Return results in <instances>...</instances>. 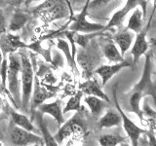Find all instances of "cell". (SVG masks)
I'll return each mask as SVG.
<instances>
[{
    "instance_id": "obj_13",
    "label": "cell",
    "mask_w": 156,
    "mask_h": 146,
    "mask_svg": "<svg viewBox=\"0 0 156 146\" xmlns=\"http://www.w3.org/2000/svg\"><path fill=\"white\" fill-rule=\"evenodd\" d=\"M38 111L41 114H48L52 116L58 125H62L65 123L61 100L57 99L56 101L50 102V103H42L38 106Z\"/></svg>"
},
{
    "instance_id": "obj_19",
    "label": "cell",
    "mask_w": 156,
    "mask_h": 146,
    "mask_svg": "<svg viewBox=\"0 0 156 146\" xmlns=\"http://www.w3.org/2000/svg\"><path fill=\"white\" fill-rule=\"evenodd\" d=\"M28 21H29L28 14L17 10V11H15L11 19H10L8 30L10 32H17L19 30H21V29L27 23Z\"/></svg>"
},
{
    "instance_id": "obj_21",
    "label": "cell",
    "mask_w": 156,
    "mask_h": 146,
    "mask_svg": "<svg viewBox=\"0 0 156 146\" xmlns=\"http://www.w3.org/2000/svg\"><path fill=\"white\" fill-rule=\"evenodd\" d=\"M102 53H104V56L106 57V60L109 61L110 62L117 63L125 61L124 57L121 55L118 47L113 42L105 44L104 46V49H102Z\"/></svg>"
},
{
    "instance_id": "obj_39",
    "label": "cell",
    "mask_w": 156,
    "mask_h": 146,
    "mask_svg": "<svg viewBox=\"0 0 156 146\" xmlns=\"http://www.w3.org/2000/svg\"><path fill=\"white\" fill-rule=\"evenodd\" d=\"M154 134H155V136H156V129H154Z\"/></svg>"
},
{
    "instance_id": "obj_15",
    "label": "cell",
    "mask_w": 156,
    "mask_h": 146,
    "mask_svg": "<svg viewBox=\"0 0 156 146\" xmlns=\"http://www.w3.org/2000/svg\"><path fill=\"white\" fill-rule=\"evenodd\" d=\"M135 36H136L135 33L128 30V29H124L123 31L118 32L114 36L113 38L114 44L118 47L121 55L123 57L132 47V44H133L135 40Z\"/></svg>"
},
{
    "instance_id": "obj_16",
    "label": "cell",
    "mask_w": 156,
    "mask_h": 146,
    "mask_svg": "<svg viewBox=\"0 0 156 146\" xmlns=\"http://www.w3.org/2000/svg\"><path fill=\"white\" fill-rule=\"evenodd\" d=\"M43 114H41L40 112H36L34 114L33 117H36V122L39 127V130L42 134V139H43V144L45 146H58V143L57 142V140L54 137V135L50 133V130L47 128L46 123L44 122L43 119Z\"/></svg>"
},
{
    "instance_id": "obj_40",
    "label": "cell",
    "mask_w": 156,
    "mask_h": 146,
    "mask_svg": "<svg viewBox=\"0 0 156 146\" xmlns=\"http://www.w3.org/2000/svg\"><path fill=\"white\" fill-rule=\"evenodd\" d=\"M0 146H3V143L2 142H0Z\"/></svg>"
},
{
    "instance_id": "obj_14",
    "label": "cell",
    "mask_w": 156,
    "mask_h": 146,
    "mask_svg": "<svg viewBox=\"0 0 156 146\" xmlns=\"http://www.w3.org/2000/svg\"><path fill=\"white\" fill-rule=\"evenodd\" d=\"M79 90L83 92V95L86 96H94L100 97L102 100L109 102V97L102 91L101 87L99 85V83L96 79H88L85 82H83L79 86Z\"/></svg>"
},
{
    "instance_id": "obj_25",
    "label": "cell",
    "mask_w": 156,
    "mask_h": 146,
    "mask_svg": "<svg viewBox=\"0 0 156 146\" xmlns=\"http://www.w3.org/2000/svg\"><path fill=\"white\" fill-rule=\"evenodd\" d=\"M27 48L29 49V50L39 54V55H41L46 60V61H48V62L52 61V60H51V48L45 49L44 47H42V39H39V40H37L35 42L27 44Z\"/></svg>"
},
{
    "instance_id": "obj_33",
    "label": "cell",
    "mask_w": 156,
    "mask_h": 146,
    "mask_svg": "<svg viewBox=\"0 0 156 146\" xmlns=\"http://www.w3.org/2000/svg\"><path fill=\"white\" fill-rule=\"evenodd\" d=\"M34 1H36V0H24V5H26V6H29V5Z\"/></svg>"
},
{
    "instance_id": "obj_3",
    "label": "cell",
    "mask_w": 156,
    "mask_h": 146,
    "mask_svg": "<svg viewBox=\"0 0 156 146\" xmlns=\"http://www.w3.org/2000/svg\"><path fill=\"white\" fill-rule=\"evenodd\" d=\"M21 87H22V100L21 105L22 108L28 112L29 103H30V99L33 91V84H34V75H33V67L29 57L26 54L21 53Z\"/></svg>"
},
{
    "instance_id": "obj_32",
    "label": "cell",
    "mask_w": 156,
    "mask_h": 146,
    "mask_svg": "<svg viewBox=\"0 0 156 146\" xmlns=\"http://www.w3.org/2000/svg\"><path fill=\"white\" fill-rule=\"evenodd\" d=\"M108 1H109V0H93V1L91 0L90 4H89V8H91V7L99 8V7L102 6V5L106 4Z\"/></svg>"
},
{
    "instance_id": "obj_42",
    "label": "cell",
    "mask_w": 156,
    "mask_h": 146,
    "mask_svg": "<svg viewBox=\"0 0 156 146\" xmlns=\"http://www.w3.org/2000/svg\"><path fill=\"white\" fill-rule=\"evenodd\" d=\"M155 121H156V120H155Z\"/></svg>"
},
{
    "instance_id": "obj_37",
    "label": "cell",
    "mask_w": 156,
    "mask_h": 146,
    "mask_svg": "<svg viewBox=\"0 0 156 146\" xmlns=\"http://www.w3.org/2000/svg\"><path fill=\"white\" fill-rule=\"evenodd\" d=\"M119 146H131L130 144H128V143H125V142H122Z\"/></svg>"
},
{
    "instance_id": "obj_7",
    "label": "cell",
    "mask_w": 156,
    "mask_h": 146,
    "mask_svg": "<svg viewBox=\"0 0 156 146\" xmlns=\"http://www.w3.org/2000/svg\"><path fill=\"white\" fill-rule=\"evenodd\" d=\"M153 16L151 15L149 18V21L147 26H145L144 29H141L139 33H136L135 40L133 43V47L131 50V55L133 57V64H136L138 61L140 60V57L144 56L148 52L149 44L147 41V32L150 27V23L152 21Z\"/></svg>"
},
{
    "instance_id": "obj_31",
    "label": "cell",
    "mask_w": 156,
    "mask_h": 146,
    "mask_svg": "<svg viewBox=\"0 0 156 146\" xmlns=\"http://www.w3.org/2000/svg\"><path fill=\"white\" fill-rule=\"evenodd\" d=\"M146 135H147V145L148 146H156V136L154 134V129H149V130L146 131Z\"/></svg>"
},
{
    "instance_id": "obj_12",
    "label": "cell",
    "mask_w": 156,
    "mask_h": 146,
    "mask_svg": "<svg viewBox=\"0 0 156 146\" xmlns=\"http://www.w3.org/2000/svg\"><path fill=\"white\" fill-rule=\"evenodd\" d=\"M33 86H34V90L32 91L30 103H29V108H30L32 112V116H34V111H35L36 108H38L39 105L44 103V101L46 99L54 96L53 92L47 91L44 87L39 85L37 80H35Z\"/></svg>"
},
{
    "instance_id": "obj_9",
    "label": "cell",
    "mask_w": 156,
    "mask_h": 146,
    "mask_svg": "<svg viewBox=\"0 0 156 146\" xmlns=\"http://www.w3.org/2000/svg\"><path fill=\"white\" fill-rule=\"evenodd\" d=\"M27 44L24 43L21 37L11 32H6L0 37V50H1L4 57L9 54L16 53L19 49L27 48Z\"/></svg>"
},
{
    "instance_id": "obj_34",
    "label": "cell",
    "mask_w": 156,
    "mask_h": 146,
    "mask_svg": "<svg viewBox=\"0 0 156 146\" xmlns=\"http://www.w3.org/2000/svg\"><path fill=\"white\" fill-rule=\"evenodd\" d=\"M156 11V0H153V9H152V13H151V15L153 16V14L155 13Z\"/></svg>"
},
{
    "instance_id": "obj_27",
    "label": "cell",
    "mask_w": 156,
    "mask_h": 146,
    "mask_svg": "<svg viewBox=\"0 0 156 146\" xmlns=\"http://www.w3.org/2000/svg\"><path fill=\"white\" fill-rule=\"evenodd\" d=\"M147 4H148V0H127L123 9L129 14L135 8L140 7L141 9V11H143L144 17L145 18L146 10H147Z\"/></svg>"
},
{
    "instance_id": "obj_30",
    "label": "cell",
    "mask_w": 156,
    "mask_h": 146,
    "mask_svg": "<svg viewBox=\"0 0 156 146\" xmlns=\"http://www.w3.org/2000/svg\"><path fill=\"white\" fill-rule=\"evenodd\" d=\"M7 24H6V19H5L4 13L2 9H0V37H1L4 33L7 32Z\"/></svg>"
},
{
    "instance_id": "obj_22",
    "label": "cell",
    "mask_w": 156,
    "mask_h": 146,
    "mask_svg": "<svg viewBox=\"0 0 156 146\" xmlns=\"http://www.w3.org/2000/svg\"><path fill=\"white\" fill-rule=\"evenodd\" d=\"M84 101L88 105V107H89L92 115L95 117L100 116L105 109V100H102L100 97H97L94 96H86L84 97Z\"/></svg>"
},
{
    "instance_id": "obj_1",
    "label": "cell",
    "mask_w": 156,
    "mask_h": 146,
    "mask_svg": "<svg viewBox=\"0 0 156 146\" xmlns=\"http://www.w3.org/2000/svg\"><path fill=\"white\" fill-rule=\"evenodd\" d=\"M151 52H147L144 55V70L140 80L132 88L129 92V107L130 111L139 117L144 122V113L140 108V102L145 96H151L156 106V79L152 78V61H151Z\"/></svg>"
},
{
    "instance_id": "obj_4",
    "label": "cell",
    "mask_w": 156,
    "mask_h": 146,
    "mask_svg": "<svg viewBox=\"0 0 156 146\" xmlns=\"http://www.w3.org/2000/svg\"><path fill=\"white\" fill-rule=\"evenodd\" d=\"M117 87L115 86L113 89V99H114V104L117 111L119 112V114L121 116V120H122V126H123V129L125 130V133L127 134V136L129 137V139L131 140L132 146H140V136L143 134L146 133V130L141 129L140 127H139L138 125H136L134 123L133 120H131L128 116L125 114V112L123 111V109L121 108V106L118 102V99H117Z\"/></svg>"
},
{
    "instance_id": "obj_11",
    "label": "cell",
    "mask_w": 156,
    "mask_h": 146,
    "mask_svg": "<svg viewBox=\"0 0 156 146\" xmlns=\"http://www.w3.org/2000/svg\"><path fill=\"white\" fill-rule=\"evenodd\" d=\"M78 115L73 116L72 118L67 121L65 125L61 127V129L57 131V134L54 135V137L57 140L58 143H62V141L73 134H80L83 131V128L81 126V122L78 118Z\"/></svg>"
},
{
    "instance_id": "obj_26",
    "label": "cell",
    "mask_w": 156,
    "mask_h": 146,
    "mask_svg": "<svg viewBox=\"0 0 156 146\" xmlns=\"http://www.w3.org/2000/svg\"><path fill=\"white\" fill-rule=\"evenodd\" d=\"M127 15H128V13H127L123 8H121L120 10H118V11H116L113 15H112V17L109 19L108 23H107L106 26H105V30L112 28V27L120 26L121 24L123 23Z\"/></svg>"
},
{
    "instance_id": "obj_18",
    "label": "cell",
    "mask_w": 156,
    "mask_h": 146,
    "mask_svg": "<svg viewBox=\"0 0 156 146\" xmlns=\"http://www.w3.org/2000/svg\"><path fill=\"white\" fill-rule=\"evenodd\" d=\"M122 123L121 116L118 111L108 110L101 117L99 121L100 129H110L113 127L119 126Z\"/></svg>"
},
{
    "instance_id": "obj_28",
    "label": "cell",
    "mask_w": 156,
    "mask_h": 146,
    "mask_svg": "<svg viewBox=\"0 0 156 146\" xmlns=\"http://www.w3.org/2000/svg\"><path fill=\"white\" fill-rule=\"evenodd\" d=\"M124 141V138L114 134H104L99 138L101 146H119Z\"/></svg>"
},
{
    "instance_id": "obj_10",
    "label": "cell",
    "mask_w": 156,
    "mask_h": 146,
    "mask_svg": "<svg viewBox=\"0 0 156 146\" xmlns=\"http://www.w3.org/2000/svg\"><path fill=\"white\" fill-rule=\"evenodd\" d=\"M132 66H133V65L131 64V62L124 61H121V62L113 63V64L101 65L98 68H96L94 72L101 77V85L105 86L115 74H117V73L120 72L122 69H124V68L132 67Z\"/></svg>"
},
{
    "instance_id": "obj_38",
    "label": "cell",
    "mask_w": 156,
    "mask_h": 146,
    "mask_svg": "<svg viewBox=\"0 0 156 146\" xmlns=\"http://www.w3.org/2000/svg\"><path fill=\"white\" fill-rule=\"evenodd\" d=\"M27 146H40V145L37 144V143H34V144H30V145H27Z\"/></svg>"
},
{
    "instance_id": "obj_24",
    "label": "cell",
    "mask_w": 156,
    "mask_h": 146,
    "mask_svg": "<svg viewBox=\"0 0 156 146\" xmlns=\"http://www.w3.org/2000/svg\"><path fill=\"white\" fill-rule=\"evenodd\" d=\"M83 96V92L79 90L76 94H73L68 99L66 105L62 109V113H67L70 111H79L81 109V99Z\"/></svg>"
},
{
    "instance_id": "obj_41",
    "label": "cell",
    "mask_w": 156,
    "mask_h": 146,
    "mask_svg": "<svg viewBox=\"0 0 156 146\" xmlns=\"http://www.w3.org/2000/svg\"><path fill=\"white\" fill-rule=\"evenodd\" d=\"M154 44H156V40H154Z\"/></svg>"
},
{
    "instance_id": "obj_23",
    "label": "cell",
    "mask_w": 156,
    "mask_h": 146,
    "mask_svg": "<svg viewBox=\"0 0 156 146\" xmlns=\"http://www.w3.org/2000/svg\"><path fill=\"white\" fill-rule=\"evenodd\" d=\"M57 48L58 49V50H61L63 53V55H65L66 61H67V63L71 67V69L72 70H77L75 58L72 57V54H71L70 48H69V44H68L65 40V39L58 38V42H57Z\"/></svg>"
},
{
    "instance_id": "obj_6",
    "label": "cell",
    "mask_w": 156,
    "mask_h": 146,
    "mask_svg": "<svg viewBox=\"0 0 156 146\" xmlns=\"http://www.w3.org/2000/svg\"><path fill=\"white\" fill-rule=\"evenodd\" d=\"M39 11L42 19L47 23L66 18L68 15V9L63 0H50L39 7Z\"/></svg>"
},
{
    "instance_id": "obj_36",
    "label": "cell",
    "mask_w": 156,
    "mask_h": 146,
    "mask_svg": "<svg viewBox=\"0 0 156 146\" xmlns=\"http://www.w3.org/2000/svg\"><path fill=\"white\" fill-rule=\"evenodd\" d=\"M141 146H148L147 145V141H146V140L143 141V142H141Z\"/></svg>"
},
{
    "instance_id": "obj_2",
    "label": "cell",
    "mask_w": 156,
    "mask_h": 146,
    "mask_svg": "<svg viewBox=\"0 0 156 146\" xmlns=\"http://www.w3.org/2000/svg\"><path fill=\"white\" fill-rule=\"evenodd\" d=\"M8 72H7V89L10 95L13 96L14 100L20 107L22 100V94H21V79H20V74H21V57L20 54H9L8 55Z\"/></svg>"
},
{
    "instance_id": "obj_5",
    "label": "cell",
    "mask_w": 156,
    "mask_h": 146,
    "mask_svg": "<svg viewBox=\"0 0 156 146\" xmlns=\"http://www.w3.org/2000/svg\"><path fill=\"white\" fill-rule=\"evenodd\" d=\"M91 0H87L82 11L74 16L71 24L69 26V30L81 33H93V32H99L105 31V26L101 23H91L87 19L88 9H89V4Z\"/></svg>"
},
{
    "instance_id": "obj_29",
    "label": "cell",
    "mask_w": 156,
    "mask_h": 146,
    "mask_svg": "<svg viewBox=\"0 0 156 146\" xmlns=\"http://www.w3.org/2000/svg\"><path fill=\"white\" fill-rule=\"evenodd\" d=\"M24 2V0H0V6L20 7Z\"/></svg>"
},
{
    "instance_id": "obj_8",
    "label": "cell",
    "mask_w": 156,
    "mask_h": 146,
    "mask_svg": "<svg viewBox=\"0 0 156 146\" xmlns=\"http://www.w3.org/2000/svg\"><path fill=\"white\" fill-rule=\"evenodd\" d=\"M11 142L18 146H27L34 143H43V139L36 134L28 131L23 128L16 126L11 131Z\"/></svg>"
},
{
    "instance_id": "obj_35",
    "label": "cell",
    "mask_w": 156,
    "mask_h": 146,
    "mask_svg": "<svg viewBox=\"0 0 156 146\" xmlns=\"http://www.w3.org/2000/svg\"><path fill=\"white\" fill-rule=\"evenodd\" d=\"M3 58H4V56H3V54H2L1 50H0V66H1V64H2Z\"/></svg>"
},
{
    "instance_id": "obj_20",
    "label": "cell",
    "mask_w": 156,
    "mask_h": 146,
    "mask_svg": "<svg viewBox=\"0 0 156 146\" xmlns=\"http://www.w3.org/2000/svg\"><path fill=\"white\" fill-rule=\"evenodd\" d=\"M144 14L140 7H136L133 10V13L130 16L127 23L126 29L134 32L139 33L143 29V22H144Z\"/></svg>"
},
{
    "instance_id": "obj_17",
    "label": "cell",
    "mask_w": 156,
    "mask_h": 146,
    "mask_svg": "<svg viewBox=\"0 0 156 146\" xmlns=\"http://www.w3.org/2000/svg\"><path fill=\"white\" fill-rule=\"evenodd\" d=\"M8 113H9L10 117H11L12 122L16 126L27 130L28 131H31V133H34V134L37 131L36 128L32 124V122L24 114H22V113H20V112H17L13 109H9Z\"/></svg>"
}]
</instances>
